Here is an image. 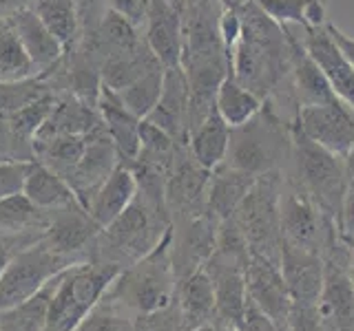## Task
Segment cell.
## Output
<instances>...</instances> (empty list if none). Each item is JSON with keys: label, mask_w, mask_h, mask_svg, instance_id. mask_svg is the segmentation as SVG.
Returning <instances> with one entry per match:
<instances>
[{"label": "cell", "mask_w": 354, "mask_h": 331, "mask_svg": "<svg viewBox=\"0 0 354 331\" xmlns=\"http://www.w3.org/2000/svg\"><path fill=\"white\" fill-rule=\"evenodd\" d=\"M237 11L241 33L230 51L232 77L261 102H270L288 121H292L299 104L292 91L288 31L254 0Z\"/></svg>", "instance_id": "obj_1"}, {"label": "cell", "mask_w": 354, "mask_h": 331, "mask_svg": "<svg viewBox=\"0 0 354 331\" xmlns=\"http://www.w3.org/2000/svg\"><path fill=\"white\" fill-rule=\"evenodd\" d=\"M292 152V121H288L270 102H263L259 113L246 124L230 128L228 152L224 163L230 168L266 174L286 172Z\"/></svg>", "instance_id": "obj_2"}, {"label": "cell", "mask_w": 354, "mask_h": 331, "mask_svg": "<svg viewBox=\"0 0 354 331\" xmlns=\"http://www.w3.org/2000/svg\"><path fill=\"white\" fill-rule=\"evenodd\" d=\"M177 276L171 261V230L153 248L147 257H142L129 268L122 270L111 283L104 301L131 309L138 316L158 312L175 301Z\"/></svg>", "instance_id": "obj_3"}, {"label": "cell", "mask_w": 354, "mask_h": 331, "mask_svg": "<svg viewBox=\"0 0 354 331\" xmlns=\"http://www.w3.org/2000/svg\"><path fill=\"white\" fill-rule=\"evenodd\" d=\"M283 177L301 188L326 214L335 219L339 228L343 197L350 181L343 157L308 139L292 124V152Z\"/></svg>", "instance_id": "obj_4"}, {"label": "cell", "mask_w": 354, "mask_h": 331, "mask_svg": "<svg viewBox=\"0 0 354 331\" xmlns=\"http://www.w3.org/2000/svg\"><path fill=\"white\" fill-rule=\"evenodd\" d=\"M171 230V214L164 199H153L138 190L133 203L122 212L113 223L102 230L106 239V261L120 270L129 268L136 261L158 248V243Z\"/></svg>", "instance_id": "obj_5"}, {"label": "cell", "mask_w": 354, "mask_h": 331, "mask_svg": "<svg viewBox=\"0 0 354 331\" xmlns=\"http://www.w3.org/2000/svg\"><path fill=\"white\" fill-rule=\"evenodd\" d=\"M120 272L118 265L84 261L66 268L55 283L42 331H75L88 312L102 301Z\"/></svg>", "instance_id": "obj_6"}, {"label": "cell", "mask_w": 354, "mask_h": 331, "mask_svg": "<svg viewBox=\"0 0 354 331\" xmlns=\"http://www.w3.org/2000/svg\"><path fill=\"white\" fill-rule=\"evenodd\" d=\"M283 174L266 172L254 179L248 194L232 212V221L246 239L250 257H259L272 263H281V219L279 194Z\"/></svg>", "instance_id": "obj_7"}, {"label": "cell", "mask_w": 354, "mask_h": 331, "mask_svg": "<svg viewBox=\"0 0 354 331\" xmlns=\"http://www.w3.org/2000/svg\"><path fill=\"white\" fill-rule=\"evenodd\" d=\"M279 219L283 243L317 252L321 257L339 237L335 219L326 214L301 188L286 177L279 194Z\"/></svg>", "instance_id": "obj_8"}, {"label": "cell", "mask_w": 354, "mask_h": 331, "mask_svg": "<svg viewBox=\"0 0 354 331\" xmlns=\"http://www.w3.org/2000/svg\"><path fill=\"white\" fill-rule=\"evenodd\" d=\"M73 263H77L73 257L53 252L44 241L38 245L22 248L0 272V309L27 301Z\"/></svg>", "instance_id": "obj_9"}, {"label": "cell", "mask_w": 354, "mask_h": 331, "mask_svg": "<svg viewBox=\"0 0 354 331\" xmlns=\"http://www.w3.org/2000/svg\"><path fill=\"white\" fill-rule=\"evenodd\" d=\"M219 223L221 221L210 210L171 223V261L177 283L204 268L217 245Z\"/></svg>", "instance_id": "obj_10"}, {"label": "cell", "mask_w": 354, "mask_h": 331, "mask_svg": "<svg viewBox=\"0 0 354 331\" xmlns=\"http://www.w3.org/2000/svg\"><path fill=\"white\" fill-rule=\"evenodd\" d=\"M292 124L326 150L346 157L354 148V108L343 99H332L328 104L301 106Z\"/></svg>", "instance_id": "obj_11"}, {"label": "cell", "mask_w": 354, "mask_h": 331, "mask_svg": "<svg viewBox=\"0 0 354 331\" xmlns=\"http://www.w3.org/2000/svg\"><path fill=\"white\" fill-rule=\"evenodd\" d=\"M208 181H210V170H206L204 166H199L195 161L188 146H182L177 150V157L169 179H166V190H164L171 223L177 219L206 212Z\"/></svg>", "instance_id": "obj_12"}, {"label": "cell", "mask_w": 354, "mask_h": 331, "mask_svg": "<svg viewBox=\"0 0 354 331\" xmlns=\"http://www.w3.org/2000/svg\"><path fill=\"white\" fill-rule=\"evenodd\" d=\"M248 298L268 316L279 331H288L292 316V296L288 292L279 263L250 257L246 265Z\"/></svg>", "instance_id": "obj_13"}, {"label": "cell", "mask_w": 354, "mask_h": 331, "mask_svg": "<svg viewBox=\"0 0 354 331\" xmlns=\"http://www.w3.org/2000/svg\"><path fill=\"white\" fill-rule=\"evenodd\" d=\"M100 126L86 137V148L82 152L80 161L75 163V168L69 172V177H66V181H69V185L73 188L77 201L82 205H86V201L93 197V192L120 166L115 146L111 143L104 128L100 132Z\"/></svg>", "instance_id": "obj_14"}, {"label": "cell", "mask_w": 354, "mask_h": 331, "mask_svg": "<svg viewBox=\"0 0 354 331\" xmlns=\"http://www.w3.org/2000/svg\"><path fill=\"white\" fill-rule=\"evenodd\" d=\"M144 42L164 69L182 62V11L173 0H149Z\"/></svg>", "instance_id": "obj_15"}, {"label": "cell", "mask_w": 354, "mask_h": 331, "mask_svg": "<svg viewBox=\"0 0 354 331\" xmlns=\"http://www.w3.org/2000/svg\"><path fill=\"white\" fill-rule=\"evenodd\" d=\"M188 108H191V86L182 66L164 69V88L160 102L144 117L160 126L177 141L188 146Z\"/></svg>", "instance_id": "obj_16"}, {"label": "cell", "mask_w": 354, "mask_h": 331, "mask_svg": "<svg viewBox=\"0 0 354 331\" xmlns=\"http://www.w3.org/2000/svg\"><path fill=\"white\" fill-rule=\"evenodd\" d=\"M279 268L292 296V307H315L324 287V257L281 243Z\"/></svg>", "instance_id": "obj_17"}, {"label": "cell", "mask_w": 354, "mask_h": 331, "mask_svg": "<svg viewBox=\"0 0 354 331\" xmlns=\"http://www.w3.org/2000/svg\"><path fill=\"white\" fill-rule=\"evenodd\" d=\"M95 106L100 110V119H102L106 135L111 143L115 146L120 163L133 166V161H136L140 154V121L142 119L129 113L124 104L120 102V97L115 95V91H111L104 84L100 86Z\"/></svg>", "instance_id": "obj_18"}, {"label": "cell", "mask_w": 354, "mask_h": 331, "mask_svg": "<svg viewBox=\"0 0 354 331\" xmlns=\"http://www.w3.org/2000/svg\"><path fill=\"white\" fill-rule=\"evenodd\" d=\"M283 27L288 31V38H290V77H292V91L299 108L328 104L332 99H337V93L332 91L326 73L321 71V66L308 53L299 33H295L290 25Z\"/></svg>", "instance_id": "obj_19"}, {"label": "cell", "mask_w": 354, "mask_h": 331, "mask_svg": "<svg viewBox=\"0 0 354 331\" xmlns=\"http://www.w3.org/2000/svg\"><path fill=\"white\" fill-rule=\"evenodd\" d=\"M301 29V27H299ZM304 47L313 55L315 62L326 73L332 91L339 99H343L350 108H354V69L346 62V58L337 49V44L328 36L326 27H310L299 33Z\"/></svg>", "instance_id": "obj_20"}, {"label": "cell", "mask_w": 354, "mask_h": 331, "mask_svg": "<svg viewBox=\"0 0 354 331\" xmlns=\"http://www.w3.org/2000/svg\"><path fill=\"white\" fill-rule=\"evenodd\" d=\"M7 20L11 22L22 49L29 55V60L38 69V73L49 71L62 58L64 47L60 44V40L53 36L49 27L38 18V14L31 7L14 11V14L7 16Z\"/></svg>", "instance_id": "obj_21"}, {"label": "cell", "mask_w": 354, "mask_h": 331, "mask_svg": "<svg viewBox=\"0 0 354 331\" xmlns=\"http://www.w3.org/2000/svg\"><path fill=\"white\" fill-rule=\"evenodd\" d=\"M136 194H138L136 172H133L131 166L120 163L109 174V179L93 192V197L88 199L84 210L100 225V230H104L133 203Z\"/></svg>", "instance_id": "obj_22"}, {"label": "cell", "mask_w": 354, "mask_h": 331, "mask_svg": "<svg viewBox=\"0 0 354 331\" xmlns=\"http://www.w3.org/2000/svg\"><path fill=\"white\" fill-rule=\"evenodd\" d=\"M53 223L44 230V243L53 250L71 257V254L84 250L86 243H91L100 232V225L88 217L82 203H71L66 208L55 210Z\"/></svg>", "instance_id": "obj_23"}, {"label": "cell", "mask_w": 354, "mask_h": 331, "mask_svg": "<svg viewBox=\"0 0 354 331\" xmlns=\"http://www.w3.org/2000/svg\"><path fill=\"white\" fill-rule=\"evenodd\" d=\"M257 177L230 168L221 163L215 170H210L208 192H206V205L219 221L230 219L232 212L241 203V199L248 194Z\"/></svg>", "instance_id": "obj_24"}, {"label": "cell", "mask_w": 354, "mask_h": 331, "mask_svg": "<svg viewBox=\"0 0 354 331\" xmlns=\"http://www.w3.org/2000/svg\"><path fill=\"white\" fill-rule=\"evenodd\" d=\"M27 201L38 210H60L71 203H80L73 192V188L62 174L53 172L44 163L33 159L29 166V174L25 181Z\"/></svg>", "instance_id": "obj_25"}, {"label": "cell", "mask_w": 354, "mask_h": 331, "mask_svg": "<svg viewBox=\"0 0 354 331\" xmlns=\"http://www.w3.org/2000/svg\"><path fill=\"white\" fill-rule=\"evenodd\" d=\"M175 298L188 329L215 323V287L204 268L177 283Z\"/></svg>", "instance_id": "obj_26"}, {"label": "cell", "mask_w": 354, "mask_h": 331, "mask_svg": "<svg viewBox=\"0 0 354 331\" xmlns=\"http://www.w3.org/2000/svg\"><path fill=\"white\" fill-rule=\"evenodd\" d=\"M228 137L230 126L221 119L215 108L210 110V115L204 121H199L191 130V135H188V150H191L199 166H204L206 170H215L226 159Z\"/></svg>", "instance_id": "obj_27"}, {"label": "cell", "mask_w": 354, "mask_h": 331, "mask_svg": "<svg viewBox=\"0 0 354 331\" xmlns=\"http://www.w3.org/2000/svg\"><path fill=\"white\" fill-rule=\"evenodd\" d=\"M58 276L51 279L40 292L29 296L27 301H22L14 307L0 309V331H42Z\"/></svg>", "instance_id": "obj_28"}, {"label": "cell", "mask_w": 354, "mask_h": 331, "mask_svg": "<svg viewBox=\"0 0 354 331\" xmlns=\"http://www.w3.org/2000/svg\"><path fill=\"white\" fill-rule=\"evenodd\" d=\"M266 14L279 25L292 27H326L328 0H254Z\"/></svg>", "instance_id": "obj_29"}, {"label": "cell", "mask_w": 354, "mask_h": 331, "mask_svg": "<svg viewBox=\"0 0 354 331\" xmlns=\"http://www.w3.org/2000/svg\"><path fill=\"white\" fill-rule=\"evenodd\" d=\"M261 106H263L261 99L254 93H250L248 88H243L235 77H232V71L224 77V82L217 88L215 108L230 128L246 124L250 117L259 113Z\"/></svg>", "instance_id": "obj_30"}, {"label": "cell", "mask_w": 354, "mask_h": 331, "mask_svg": "<svg viewBox=\"0 0 354 331\" xmlns=\"http://www.w3.org/2000/svg\"><path fill=\"white\" fill-rule=\"evenodd\" d=\"M31 9L60 40L64 49L71 47L77 38V31H80V16H77L75 0H33Z\"/></svg>", "instance_id": "obj_31"}, {"label": "cell", "mask_w": 354, "mask_h": 331, "mask_svg": "<svg viewBox=\"0 0 354 331\" xmlns=\"http://www.w3.org/2000/svg\"><path fill=\"white\" fill-rule=\"evenodd\" d=\"M36 75L38 69L22 49L11 22L0 18V82H20Z\"/></svg>", "instance_id": "obj_32"}, {"label": "cell", "mask_w": 354, "mask_h": 331, "mask_svg": "<svg viewBox=\"0 0 354 331\" xmlns=\"http://www.w3.org/2000/svg\"><path fill=\"white\" fill-rule=\"evenodd\" d=\"M162 88H164V66H155L149 73L138 77L136 82L115 91V95L120 97V102L124 104L129 113L144 119L155 108V104L160 102Z\"/></svg>", "instance_id": "obj_33"}, {"label": "cell", "mask_w": 354, "mask_h": 331, "mask_svg": "<svg viewBox=\"0 0 354 331\" xmlns=\"http://www.w3.org/2000/svg\"><path fill=\"white\" fill-rule=\"evenodd\" d=\"M44 93L49 91L38 77L20 82H0V117H11Z\"/></svg>", "instance_id": "obj_34"}, {"label": "cell", "mask_w": 354, "mask_h": 331, "mask_svg": "<svg viewBox=\"0 0 354 331\" xmlns=\"http://www.w3.org/2000/svg\"><path fill=\"white\" fill-rule=\"evenodd\" d=\"M75 331H138V329H136V323H131L124 314L115 312L113 303H106L102 298V301L88 312V316L82 320L80 327Z\"/></svg>", "instance_id": "obj_35"}, {"label": "cell", "mask_w": 354, "mask_h": 331, "mask_svg": "<svg viewBox=\"0 0 354 331\" xmlns=\"http://www.w3.org/2000/svg\"><path fill=\"white\" fill-rule=\"evenodd\" d=\"M40 210L33 208L25 194H18L14 199H5L0 201V230L5 232H16L20 228H27L33 223Z\"/></svg>", "instance_id": "obj_36"}, {"label": "cell", "mask_w": 354, "mask_h": 331, "mask_svg": "<svg viewBox=\"0 0 354 331\" xmlns=\"http://www.w3.org/2000/svg\"><path fill=\"white\" fill-rule=\"evenodd\" d=\"M136 329L138 331H188L182 309L177 305V298L166 307L158 309V312L138 316Z\"/></svg>", "instance_id": "obj_37"}, {"label": "cell", "mask_w": 354, "mask_h": 331, "mask_svg": "<svg viewBox=\"0 0 354 331\" xmlns=\"http://www.w3.org/2000/svg\"><path fill=\"white\" fill-rule=\"evenodd\" d=\"M29 166H31V161H20V159L0 161V201L14 199L25 192Z\"/></svg>", "instance_id": "obj_38"}, {"label": "cell", "mask_w": 354, "mask_h": 331, "mask_svg": "<svg viewBox=\"0 0 354 331\" xmlns=\"http://www.w3.org/2000/svg\"><path fill=\"white\" fill-rule=\"evenodd\" d=\"M106 9L129 20L133 27H144L149 11V0H106Z\"/></svg>", "instance_id": "obj_39"}, {"label": "cell", "mask_w": 354, "mask_h": 331, "mask_svg": "<svg viewBox=\"0 0 354 331\" xmlns=\"http://www.w3.org/2000/svg\"><path fill=\"white\" fill-rule=\"evenodd\" d=\"M237 331H279V329H277V325L272 323V320L248 298Z\"/></svg>", "instance_id": "obj_40"}, {"label": "cell", "mask_w": 354, "mask_h": 331, "mask_svg": "<svg viewBox=\"0 0 354 331\" xmlns=\"http://www.w3.org/2000/svg\"><path fill=\"white\" fill-rule=\"evenodd\" d=\"M288 331H330L317 316L315 307H292Z\"/></svg>", "instance_id": "obj_41"}, {"label": "cell", "mask_w": 354, "mask_h": 331, "mask_svg": "<svg viewBox=\"0 0 354 331\" xmlns=\"http://www.w3.org/2000/svg\"><path fill=\"white\" fill-rule=\"evenodd\" d=\"M339 234L346 241H354V179L348 181V190H346V197H343Z\"/></svg>", "instance_id": "obj_42"}, {"label": "cell", "mask_w": 354, "mask_h": 331, "mask_svg": "<svg viewBox=\"0 0 354 331\" xmlns=\"http://www.w3.org/2000/svg\"><path fill=\"white\" fill-rule=\"evenodd\" d=\"M326 31H328V36L332 38V42L337 44V49L341 51V55L346 58V62L354 69V38L348 36V33H343L335 22H326Z\"/></svg>", "instance_id": "obj_43"}, {"label": "cell", "mask_w": 354, "mask_h": 331, "mask_svg": "<svg viewBox=\"0 0 354 331\" xmlns=\"http://www.w3.org/2000/svg\"><path fill=\"white\" fill-rule=\"evenodd\" d=\"M18 143H22V141L14 135V130H11V126H9V119L0 117V157H3V159H16L14 154H11V152H14L11 148H16ZM25 146H27V143H25Z\"/></svg>", "instance_id": "obj_44"}, {"label": "cell", "mask_w": 354, "mask_h": 331, "mask_svg": "<svg viewBox=\"0 0 354 331\" xmlns=\"http://www.w3.org/2000/svg\"><path fill=\"white\" fill-rule=\"evenodd\" d=\"M33 0H0V18H7L9 14H14L18 9L31 7Z\"/></svg>", "instance_id": "obj_45"}, {"label": "cell", "mask_w": 354, "mask_h": 331, "mask_svg": "<svg viewBox=\"0 0 354 331\" xmlns=\"http://www.w3.org/2000/svg\"><path fill=\"white\" fill-rule=\"evenodd\" d=\"M11 248H14V245H11V243H9L7 239H0V272H3V270L7 268V263H9L11 259H14V254L20 252V250L14 252Z\"/></svg>", "instance_id": "obj_46"}, {"label": "cell", "mask_w": 354, "mask_h": 331, "mask_svg": "<svg viewBox=\"0 0 354 331\" xmlns=\"http://www.w3.org/2000/svg\"><path fill=\"white\" fill-rule=\"evenodd\" d=\"M343 161H346V170H348V177L350 179H354V148L343 157Z\"/></svg>", "instance_id": "obj_47"}, {"label": "cell", "mask_w": 354, "mask_h": 331, "mask_svg": "<svg viewBox=\"0 0 354 331\" xmlns=\"http://www.w3.org/2000/svg\"><path fill=\"white\" fill-rule=\"evenodd\" d=\"M188 331H224L219 325L215 323H206V325H199V327H193V329H188Z\"/></svg>", "instance_id": "obj_48"}, {"label": "cell", "mask_w": 354, "mask_h": 331, "mask_svg": "<svg viewBox=\"0 0 354 331\" xmlns=\"http://www.w3.org/2000/svg\"><path fill=\"white\" fill-rule=\"evenodd\" d=\"M224 331H237V329H224Z\"/></svg>", "instance_id": "obj_49"}, {"label": "cell", "mask_w": 354, "mask_h": 331, "mask_svg": "<svg viewBox=\"0 0 354 331\" xmlns=\"http://www.w3.org/2000/svg\"><path fill=\"white\" fill-rule=\"evenodd\" d=\"M0 161H3V157H0Z\"/></svg>", "instance_id": "obj_50"}]
</instances>
